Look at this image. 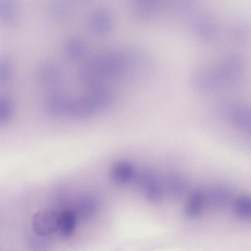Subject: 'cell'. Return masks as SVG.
Returning <instances> with one entry per match:
<instances>
[{
  "instance_id": "obj_1",
  "label": "cell",
  "mask_w": 251,
  "mask_h": 251,
  "mask_svg": "<svg viewBox=\"0 0 251 251\" xmlns=\"http://www.w3.org/2000/svg\"><path fill=\"white\" fill-rule=\"evenodd\" d=\"M129 50H105L89 57L80 67L77 77L88 91L111 89V84L133 69Z\"/></svg>"
},
{
  "instance_id": "obj_2",
  "label": "cell",
  "mask_w": 251,
  "mask_h": 251,
  "mask_svg": "<svg viewBox=\"0 0 251 251\" xmlns=\"http://www.w3.org/2000/svg\"><path fill=\"white\" fill-rule=\"evenodd\" d=\"M246 63L243 58L229 53L217 60L197 66L191 75V83L195 90L209 92L221 87L233 85L245 75Z\"/></svg>"
},
{
  "instance_id": "obj_3",
  "label": "cell",
  "mask_w": 251,
  "mask_h": 251,
  "mask_svg": "<svg viewBox=\"0 0 251 251\" xmlns=\"http://www.w3.org/2000/svg\"><path fill=\"white\" fill-rule=\"evenodd\" d=\"M191 27L197 38L204 42L211 43L219 38L220 30L217 20L208 10L201 9L193 14Z\"/></svg>"
},
{
  "instance_id": "obj_4",
  "label": "cell",
  "mask_w": 251,
  "mask_h": 251,
  "mask_svg": "<svg viewBox=\"0 0 251 251\" xmlns=\"http://www.w3.org/2000/svg\"><path fill=\"white\" fill-rule=\"evenodd\" d=\"M136 184L150 203L156 204L161 201L164 192L162 178L154 169L150 167L143 168L136 177Z\"/></svg>"
},
{
  "instance_id": "obj_5",
  "label": "cell",
  "mask_w": 251,
  "mask_h": 251,
  "mask_svg": "<svg viewBox=\"0 0 251 251\" xmlns=\"http://www.w3.org/2000/svg\"><path fill=\"white\" fill-rule=\"evenodd\" d=\"M35 79L38 85L48 92L60 91L64 75L60 66L51 61H44L37 66Z\"/></svg>"
},
{
  "instance_id": "obj_6",
  "label": "cell",
  "mask_w": 251,
  "mask_h": 251,
  "mask_svg": "<svg viewBox=\"0 0 251 251\" xmlns=\"http://www.w3.org/2000/svg\"><path fill=\"white\" fill-rule=\"evenodd\" d=\"M114 19L107 8L99 6L92 8L87 17V25L92 32L100 35L109 33L114 26Z\"/></svg>"
},
{
  "instance_id": "obj_7",
  "label": "cell",
  "mask_w": 251,
  "mask_h": 251,
  "mask_svg": "<svg viewBox=\"0 0 251 251\" xmlns=\"http://www.w3.org/2000/svg\"><path fill=\"white\" fill-rule=\"evenodd\" d=\"M59 213L51 209H42L34 214L31 220L36 234L46 236L58 230Z\"/></svg>"
},
{
  "instance_id": "obj_8",
  "label": "cell",
  "mask_w": 251,
  "mask_h": 251,
  "mask_svg": "<svg viewBox=\"0 0 251 251\" xmlns=\"http://www.w3.org/2000/svg\"><path fill=\"white\" fill-rule=\"evenodd\" d=\"M223 101L235 125L245 131L251 133V105L227 98Z\"/></svg>"
},
{
  "instance_id": "obj_9",
  "label": "cell",
  "mask_w": 251,
  "mask_h": 251,
  "mask_svg": "<svg viewBox=\"0 0 251 251\" xmlns=\"http://www.w3.org/2000/svg\"><path fill=\"white\" fill-rule=\"evenodd\" d=\"M164 192L171 198H181L187 192L189 186L188 177L179 173H170L162 178Z\"/></svg>"
},
{
  "instance_id": "obj_10",
  "label": "cell",
  "mask_w": 251,
  "mask_h": 251,
  "mask_svg": "<svg viewBox=\"0 0 251 251\" xmlns=\"http://www.w3.org/2000/svg\"><path fill=\"white\" fill-rule=\"evenodd\" d=\"M74 12L75 4L72 1L56 0L48 5L47 16L52 23L62 25L72 18Z\"/></svg>"
},
{
  "instance_id": "obj_11",
  "label": "cell",
  "mask_w": 251,
  "mask_h": 251,
  "mask_svg": "<svg viewBox=\"0 0 251 251\" xmlns=\"http://www.w3.org/2000/svg\"><path fill=\"white\" fill-rule=\"evenodd\" d=\"M44 100L45 111L53 115L67 114L69 99L61 90L48 92Z\"/></svg>"
},
{
  "instance_id": "obj_12",
  "label": "cell",
  "mask_w": 251,
  "mask_h": 251,
  "mask_svg": "<svg viewBox=\"0 0 251 251\" xmlns=\"http://www.w3.org/2000/svg\"><path fill=\"white\" fill-rule=\"evenodd\" d=\"M163 5L157 1H139L133 4L132 15L137 20H147L152 19L162 11Z\"/></svg>"
},
{
  "instance_id": "obj_13",
  "label": "cell",
  "mask_w": 251,
  "mask_h": 251,
  "mask_svg": "<svg viewBox=\"0 0 251 251\" xmlns=\"http://www.w3.org/2000/svg\"><path fill=\"white\" fill-rule=\"evenodd\" d=\"M63 50L66 57L75 61L84 58L87 53L85 42L76 35H71L64 40Z\"/></svg>"
},
{
  "instance_id": "obj_14",
  "label": "cell",
  "mask_w": 251,
  "mask_h": 251,
  "mask_svg": "<svg viewBox=\"0 0 251 251\" xmlns=\"http://www.w3.org/2000/svg\"><path fill=\"white\" fill-rule=\"evenodd\" d=\"M111 175L113 181L118 184H125L130 182L136 176L133 165L126 160H120L113 165Z\"/></svg>"
},
{
  "instance_id": "obj_15",
  "label": "cell",
  "mask_w": 251,
  "mask_h": 251,
  "mask_svg": "<svg viewBox=\"0 0 251 251\" xmlns=\"http://www.w3.org/2000/svg\"><path fill=\"white\" fill-rule=\"evenodd\" d=\"M205 201V196L203 192L196 189L189 194L184 207L185 214L189 219L198 218L201 213Z\"/></svg>"
},
{
  "instance_id": "obj_16",
  "label": "cell",
  "mask_w": 251,
  "mask_h": 251,
  "mask_svg": "<svg viewBox=\"0 0 251 251\" xmlns=\"http://www.w3.org/2000/svg\"><path fill=\"white\" fill-rule=\"evenodd\" d=\"M18 19L17 6L11 0H0V19L4 24L12 26Z\"/></svg>"
},
{
  "instance_id": "obj_17",
  "label": "cell",
  "mask_w": 251,
  "mask_h": 251,
  "mask_svg": "<svg viewBox=\"0 0 251 251\" xmlns=\"http://www.w3.org/2000/svg\"><path fill=\"white\" fill-rule=\"evenodd\" d=\"M233 210L239 219L251 220V196L243 195L237 197L233 203Z\"/></svg>"
},
{
  "instance_id": "obj_18",
  "label": "cell",
  "mask_w": 251,
  "mask_h": 251,
  "mask_svg": "<svg viewBox=\"0 0 251 251\" xmlns=\"http://www.w3.org/2000/svg\"><path fill=\"white\" fill-rule=\"evenodd\" d=\"M76 216L70 210H64L59 213V220L58 230L63 236L71 235L75 229Z\"/></svg>"
},
{
  "instance_id": "obj_19",
  "label": "cell",
  "mask_w": 251,
  "mask_h": 251,
  "mask_svg": "<svg viewBox=\"0 0 251 251\" xmlns=\"http://www.w3.org/2000/svg\"><path fill=\"white\" fill-rule=\"evenodd\" d=\"M232 195L229 187L224 185L213 187L209 193L210 201L215 204H223L226 202Z\"/></svg>"
},
{
  "instance_id": "obj_20",
  "label": "cell",
  "mask_w": 251,
  "mask_h": 251,
  "mask_svg": "<svg viewBox=\"0 0 251 251\" xmlns=\"http://www.w3.org/2000/svg\"><path fill=\"white\" fill-rule=\"evenodd\" d=\"M14 68L11 61L7 57H1L0 59V83L7 84L12 78Z\"/></svg>"
},
{
  "instance_id": "obj_21",
  "label": "cell",
  "mask_w": 251,
  "mask_h": 251,
  "mask_svg": "<svg viewBox=\"0 0 251 251\" xmlns=\"http://www.w3.org/2000/svg\"><path fill=\"white\" fill-rule=\"evenodd\" d=\"M28 244L31 251H51V243L45 238V236L37 234L32 236L29 239Z\"/></svg>"
},
{
  "instance_id": "obj_22",
  "label": "cell",
  "mask_w": 251,
  "mask_h": 251,
  "mask_svg": "<svg viewBox=\"0 0 251 251\" xmlns=\"http://www.w3.org/2000/svg\"><path fill=\"white\" fill-rule=\"evenodd\" d=\"M97 208L95 201L89 199L81 201L77 207V216L80 215L81 218L89 219L94 214Z\"/></svg>"
},
{
  "instance_id": "obj_23",
  "label": "cell",
  "mask_w": 251,
  "mask_h": 251,
  "mask_svg": "<svg viewBox=\"0 0 251 251\" xmlns=\"http://www.w3.org/2000/svg\"><path fill=\"white\" fill-rule=\"evenodd\" d=\"M13 103L7 96H3L0 99V115L4 119L9 116L12 111Z\"/></svg>"
},
{
  "instance_id": "obj_24",
  "label": "cell",
  "mask_w": 251,
  "mask_h": 251,
  "mask_svg": "<svg viewBox=\"0 0 251 251\" xmlns=\"http://www.w3.org/2000/svg\"><path fill=\"white\" fill-rule=\"evenodd\" d=\"M231 33L236 38L244 39L249 34L247 27L242 25H237L231 27Z\"/></svg>"
}]
</instances>
